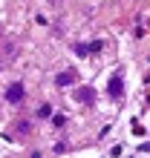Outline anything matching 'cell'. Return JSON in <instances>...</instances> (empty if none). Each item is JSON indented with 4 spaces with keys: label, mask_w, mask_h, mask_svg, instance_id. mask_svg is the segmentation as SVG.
Returning <instances> with one entry per match:
<instances>
[{
    "label": "cell",
    "mask_w": 150,
    "mask_h": 158,
    "mask_svg": "<svg viewBox=\"0 0 150 158\" xmlns=\"http://www.w3.org/2000/svg\"><path fill=\"white\" fill-rule=\"evenodd\" d=\"M75 98H78V101H90V98H92V92H90V86H81L78 92H75Z\"/></svg>",
    "instance_id": "cell-5"
},
{
    "label": "cell",
    "mask_w": 150,
    "mask_h": 158,
    "mask_svg": "<svg viewBox=\"0 0 150 158\" xmlns=\"http://www.w3.org/2000/svg\"><path fill=\"white\" fill-rule=\"evenodd\" d=\"M6 98L12 101V104H17V101L23 98V83H12V86H9V92H6Z\"/></svg>",
    "instance_id": "cell-1"
},
{
    "label": "cell",
    "mask_w": 150,
    "mask_h": 158,
    "mask_svg": "<svg viewBox=\"0 0 150 158\" xmlns=\"http://www.w3.org/2000/svg\"><path fill=\"white\" fill-rule=\"evenodd\" d=\"M15 58V43L12 40H6V46H3V63H9Z\"/></svg>",
    "instance_id": "cell-3"
},
{
    "label": "cell",
    "mask_w": 150,
    "mask_h": 158,
    "mask_svg": "<svg viewBox=\"0 0 150 158\" xmlns=\"http://www.w3.org/2000/svg\"><path fill=\"white\" fill-rule=\"evenodd\" d=\"M75 81V72H61L58 78H55V83H58V86H67V83H72Z\"/></svg>",
    "instance_id": "cell-2"
},
{
    "label": "cell",
    "mask_w": 150,
    "mask_h": 158,
    "mask_svg": "<svg viewBox=\"0 0 150 158\" xmlns=\"http://www.w3.org/2000/svg\"><path fill=\"white\" fill-rule=\"evenodd\" d=\"M32 158H41V152H32Z\"/></svg>",
    "instance_id": "cell-6"
},
{
    "label": "cell",
    "mask_w": 150,
    "mask_h": 158,
    "mask_svg": "<svg viewBox=\"0 0 150 158\" xmlns=\"http://www.w3.org/2000/svg\"><path fill=\"white\" fill-rule=\"evenodd\" d=\"M110 95H113V98H121V81H118V78L110 81Z\"/></svg>",
    "instance_id": "cell-4"
}]
</instances>
